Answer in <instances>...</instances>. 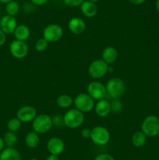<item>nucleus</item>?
I'll use <instances>...</instances> for the list:
<instances>
[{"mask_svg": "<svg viewBox=\"0 0 159 160\" xmlns=\"http://www.w3.org/2000/svg\"><path fill=\"white\" fill-rule=\"evenodd\" d=\"M107 95L112 98H118L124 95L126 84L124 81L118 78H113L108 80L105 85Z\"/></svg>", "mask_w": 159, "mask_h": 160, "instance_id": "f257e3e1", "label": "nucleus"}, {"mask_svg": "<svg viewBox=\"0 0 159 160\" xmlns=\"http://www.w3.org/2000/svg\"><path fill=\"white\" fill-rule=\"evenodd\" d=\"M141 131L149 138L156 137L159 134V117L150 115L143 120L141 124Z\"/></svg>", "mask_w": 159, "mask_h": 160, "instance_id": "f03ea898", "label": "nucleus"}, {"mask_svg": "<svg viewBox=\"0 0 159 160\" xmlns=\"http://www.w3.org/2000/svg\"><path fill=\"white\" fill-rule=\"evenodd\" d=\"M63 118L65 126L71 129H75L83 124L84 121V114L78 109H71L65 112Z\"/></svg>", "mask_w": 159, "mask_h": 160, "instance_id": "7ed1b4c3", "label": "nucleus"}, {"mask_svg": "<svg viewBox=\"0 0 159 160\" xmlns=\"http://www.w3.org/2000/svg\"><path fill=\"white\" fill-rule=\"evenodd\" d=\"M52 126L51 117L47 114L37 115L32 122L33 131L37 134H45L50 131Z\"/></svg>", "mask_w": 159, "mask_h": 160, "instance_id": "20e7f679", "label": "nucleus"}, {"mask_svg": "<svg viewBox=\"0 0 159 160\" xmlns=\"http://www.w3.org/2000/svg\"><path fill=\"white\" fill-rule=\"evenodd\" d=\"M110 133L108 130L104 127L98 126L94 127L91 129V134H90V140L93 143H94L98 146H104L107 145L110 141Z\"/></svg>", "mask_w": 159, "mask_h": 160, "instance_id": "39448f33", "label": "nucleus"}, {"mask_svg": "<svg viewBox=\"0 0 159 160\" xmlns=\"http://www.w3.org/2000/svg\"><path fill=\"white\" fill-rule=\"evenodd\" d=\"M75 109L82 112H90L94 108V100L87 93H80L73 99Z\"/></svg>", "mask_w": 159, "mask_h": 160, "instance_id": "423d86ee", "label": "nucleus"}, {"mask_svg": "<svg viewBox=\"0 0 159 160\" xmlns=\"http://www.w3.org/2000/svg\"><path fill=\"white\" fill-rule=\"evenodd\" d=\"M108 64L102 59L94 60L88 67V73L94 79H100L108 73Z\"/></svg>", "mask_w": 159, "mask_h": 160, "instance_id": "0eeeda50", "label": "nucleus"}, {"mask_svg": "<svg viewBox=\"0 0 159 160\" xmlns=\"http://www.w3.org/2000/svg\"><path fill=\"white\" fill-rule=\"evenodd\" d=\"M63 35V29L57 23H51L45 28L43 38L48 42H55L60 40Z\"/></svg>", "mask_w": 159, "mask_h": 160, "instance_id": "6e6552de", "label": "nucleus"}, {"mask_svg": "<svg viewBox=\"0 0 159 160\" xmlns=\"http://www.w3.org/2000/svg\"><path fill=\"white\" fill-rule=\"evenodd\" d=\"M87 94L94 100H101L107 95L105 86L99 81H92L87 86Z\"/></svg>", "mask_w": 159, "mask_h": 160, "instance_id": "1a4fd4ad", "label": "nucleus"}, {"mask_svg": "<svg viewBox=\"0 0 159 160\" xmlns=\"http://www.w3.org/2000/svg\"><path fill=\"white\" fill-rule=\"evenodd\" d=\"M9 52L14 58L21 59L27 56L28 46L25 42L15 39L9 45Z\"/></svg>", "mask_w": 159, "mask_h": 160, "instance_id": "9d476101", "label": "nucleus"}, {"mask_svg": "<svg viewBox=\"0 0 159 160\" xmlns=\"http://www.w3.org/2000/svg\"><path fill=\"white\" fill-rule=\"evenodd\" d=\"M37 110L31 106H23L18 109L17 112V117L22 123H29L37 117Z\"/></svg>", "mask_w": 159, "mask_h": 160, "instance_id": "9b49d317", "label": "nucleus"}, {"mask_svg": "<svg viewBox=\"0 0 159 160\" xmlns=\"http://www.w3.org/2000/svg\"><path fill=\"white\" fill-rule=\"evenodd\" d=\"M47 149L50 155L58 156L62 154L65 149V144L61 138L58 137H53L47 142Z\"/></svg>", "mask_w": 159, "mask_h": 160, "instance_id": "f8f14e48", "label": "nucleus"}, {"mask_svg": "<svg viewBox=\"0 0 159 160\" xmlns=\"http://www.w3.org/2000/svg\"><path fill=\"white\" fill-rule=\"evenodd\" d=\"M17 25V20L15 17L9 15H5L2 17L1 23H0V29L6 34H13Z\"/></svg>", "mask_w": 159, "mask_h": 160, "instance_id": "ddd939ff", "label": "nucleus"}, {"mask_svg": "<svg viewBox=\"0 0 159 160\" xmlns=\"http://www.w3.org/2000/svg\"><path fill=\"white\" fill-rule=\"evenodd\" d=\"M68 28L73 34H80L86 31V23L84 20L80 17H73L68 23Z\"/></svg>", "mask_w": 159, "mask_h": 160, "instance_id": "4468645a", "label": "nucleus"}, {"mask_svg": "<svg viewBox=\"0 0 159 160\" xmlns=\"http://www.w3.org/2000/svg\"><path fill=\"white\" fill-rule=\"evenodd\" d=\"M95 113L99 117H105L111 112L110 102L107 99L98 100L94 106Z\"/></svg>", "mask_w": 159, "mask_h": 160, "instance_id": "2eb2a0df", "label": "nucleus"}, {"mask_svg": "<svg viewBox=\"0 0 159 160\" xmlns=\"http://www.w3.org/2000/svg\"><path fill=\"white\" fill-rule=\"evenodd\" d=\"M80 7L83 15L88 18H92L98 13V6L94 2H92L84 0Z\"/></svg>", "mask_w": 159, "mask_h": 160, "instance_id": "dca6fc26", "label": "nucleus"}, {"mask_svg": "<svg viewBox=\"0 0 159 160\" xmlns=\"http://www.w3.org/2000/svg\"><path fill=\"white\" fill-rule=\"evenodd\" d=\"M118 51L115 47L108 46L102 52V59L107 64L114 63L118 59Z\"/></svg>", "mask_w": 159, "mask_h": 160, "instance_id": "f3484780", "label": "nucleus"}, {"mask_svg": "<svg viewBox=\"0 0 159 160\" xmlns=\"http://www.w3.org/2000/svg\"><path fill=\"white\" fill-rule=\"evenodd\" d=\"M0 160H22V157L13 147H7L0 152Z\"/></svg>", "mask_w": 159, "mask_h": 160, "instance_id": "a211bd4d", "label": "nucleus"}, {"mask_svg": "<svg viewBox=\"0 0 159 160\" xmlns=\"http://www.w3.org/2000/svg\"><path fill=\"white\" fill-rule=\"evenodd\" d=\"M16 40L25 42L29 38L31 35V31L27 26L24 24H20L17 27L13 32Z\"/></svg>", "mask_w": 159, "mask_h": 160, "instance_id": "6ab92c4d", "label": "nucleus"}, {"mask_svg": "<svg viewBox=\"0 0 159 160\" xmlns=\"http://www.w3.org/2000/svg\"><path fill=\"white\" fill-rule=\"evenodd\" d=\"M40 143V138L37 133L35 131H30L25 137V144L30 148H36Z\"/></svg>", "mask_w": 159, "mask_h": 160, "instance_id": "aec40b11", "label": "nucleus"}, {"mask_svg": "<svg viewBox=\"0 0 159 160\" xmlns=\"http://www.w3.org/2000/svg\"><path fill=\"white\" fill-rule=\"evenodd\" d=\"M147 136L142 132L141 131H136L132 136V145L137 148L143 147L146 144Z\"/></svg>", "mask_w": 159, "mask_h": 160, "instance_id": "412c9836", "label": "nucleus"}, {"mask_svg": "<svg viewBox=\"0 0 159 160\" xmlns=\"http://www.w3.org/2000/svg\"><path fill=\"white\" fill-rule=\"evenodd\" d=\"M73 99L72 98V97L68 95H65V94L59 95L56 99V104L59 108H62V109L70 108L73 105Z\"/></svg>", "mask_w": 159, "mask_h": 160, "instance_id": "4be33fe9", "label": "nucleus"}, {"mask_svg": "<svg viewBox=\"0 0 159 160\" xmlns=\"http://www.w3.org/2000/svg\"><path fill=\"white\" fill-rule=\"evenodd\" d=\"M3 141H4L5 145L7 147H13L17 143L18 138L15 132L8 131L5 134L4 137H3Z\"/></svg>", "mask_w": 159, "mask_h": 160, "instance_id": "5701e85b", "label": "nucleus"}, {"mask_svg": "<svg viewBox=\"0 0 159 160\" xmlns=\"http://www.w3.org/2000/svg\"><path fill=\"white\" fill-rule=\"evenodd\" d=\"M20 11V6L19 3L15 0L9 2V3L6 4V12L7 15L15 17Z\"/></svg>", "mask_w": 159, "mask_h": 160, "instance_id": "b1692460", "label": "nucleus"}, {"mask_svg": "<svg viewBox=\"0 0 159 160\" xmlns=\"http://www.w3.org/2000/svg\"><path fill=\"white\" fill-rule=\"evenodd\" d=\"M21 123L22 122L17 117L10 119L7 123L8 130H9V131H11V132L16 133L21 128Z\"/></svg>", "mask_w": 159, "mask_h": 160, "instance_id": "393cba45", "label": "nucleus"}, {"mask_svg": "<svg viewBox=\"0 0 159 160\" xmlns=\"http://www.w3.org/2000/svg\"><path fill=\"white\" fill-rule=\"evenodd\" d=\"M111 104V112L114 113H118L123 110V103L118 98H112L110 102Z\"/></svg>", "mask_w": 159, "mask_h": 160, "instance_id": "a878e982", "label": "nucleus"}, {"mask_svg": "<svg viewBox=\"0 0 159 160\" xmlns=\"http://www.w3.org/2000/svg\"><path fill=\"white\" fill-rule=\"evenodd\" d=\"M48 43H49V42H48V41H46L44 38H42L38 39V40L36 42L34 47H35V49L37 50V52H44L48 48Z\"/></svg>", "mask_w": 159, "mask_h": 160, "instance_id": "bb28decb", "label": "nucleus"}, {"mask_svg": "<svg viewBox=\"0 0 159 160\" xmlns=\"http://www.w3.org/2000/svg\"><path fill=\"white\" fill-rule=\"evenodd\" d=\"M52 120V124L55 126L56 128H62L65 126V123H64V118L62 116L59 115H55L54 117H51Z\"/></svg>", "mask_w": 159, "mask_h": 160, "instance_id": "cd10ccee", "label": "nucleus"}, {"mask_svg": "<svg viewBox=\"0 0 159 160\" xmlns=\"http://www.w3.org/2000/svg\"><path fill=\"white\" fill-rule=\"evenodd\" d=\"M84 0H63V2L70 7H78L84 2Z\"/></svg>", "mask_w": 159, "mask_h": 160, "instance_id": "c85d7f7f", "label": "nucleus"}, {"mask_svg": "<svg viewBox=\"0 0 159 160\" xmlns=\"http://www.w3.org/2000/svg\"><path fill=\"white\" fill-rule=\"evenodd\" d=\"M94 160H115L113 156L108 153H101L98 155Z\"/></svg>", "mask_w": 159, "mask_h": 160, "instance_id": "c756f323", "label": "nucleus"}, {"mask_svg": "<svg viewBox=\"0 0 159 160\" xmlns=\"http://www.w3.org/2000/svg\"><path fill=\"white\" fill-rule=\"evenodd\" d=\"M90 134H91V129L89 128H84L81 131V135L84 138H90Z\"/></svg>", "mask_w": 159, "mask_h": 160, "instance_id": "7c9ffc66", "label": "nucleus"}, {"mask_svg": "<svg viewBox=\"0 0 159 160\" xmlns=\"http://www.w3.org/2000/svg\"><path fill=\"white\" fill-rule=\"evenodd\" d=\"M31 2L32 3L34 6H43V5L46 4L49 0H30Z\"/></svg>", "mask_w": 159, "mask_h": 160, "instance_id": "2f4dec72", "label": "nucleus"}, {"mask_svg": "<svg viewBox=\"0 0 159 160\" xmlns=\"http://www.w3.org/2000/svg\"><path fill=\"white\" fill-rule=\"evenodd\" d=\"M6 41V34L0 29V46L3 45Z\"/></svg>", "mask_w": 159, "mask_h": 160, "instance_id": "473e14b6", "label": "nucleus"}, {"mask_svg": "<svg viewBox=\"0 0 159 160\" xmlns=\"http://www.w3.org/2000/svg\"><path fill=\"white\" fill-rule=\"evenodd\" d=\"M127 1H129V2L133 5H141L144 3L146 0H127Z\"/></svg>", "mask_w": 159, "mask_h": 160, "instance_id": "72a5a7b5", "label": "nucleus"}, {"mask_svg": "<svg viewBox=\"0 0 159 160\" xmlns=\"http://www.w3.org/2000/svg\"><path fill=\"white\" fill-rule=\"evenodd\" d=\"M46 160H59V158L58 156H55V155H50L47 157Z\"/></svg>", "mask_w": 159, "mask_h": 160, "instance_id": "f704fd0d", "label": "nucleus"}, {"mask_svg": "<svg viewBox=\"0 0 159 160\" xmlns=\"http://www.w3.org/2000/svg\"><path fill=\"white\" fill-rule=\"evenodd\" d=\"M4 146H5V143H4V141H3V138L0 137V152L4 149Z\"/></svg>", "mask_w": 159, "mask_h": 160, "instance_id": "c9c22d12", "label": "nucleus"}, {"mask_svg": "<svg viewBox=\"0 0 159 160\" xmlns=\"http://www.w3.org/2000/svg\"><path fill=\"white\" fill-rule=\"evenodd\" d=\"M155 7H156V9H157V11L159 13V0H157V1H156Z\"/></svg>", "mask_w": 159, "mask_h": 160, "instance_id": "e433bc0d", "label": "nucleus"}, {"mask_svg": "<svg viewBox=\"0 0 159 160\" xmlns=\"http://www.w3.org/2000/svg\"><path fill=\"white\" fill-rule=\"evenodd\" d=\"M11 1H12V0H0V2L3 3V4H7Z\"/></svg>", "mask_w": 159, "mask_h": 160, "instance_id": "4c0bfd02", "label": "nucleus"}, {"mask_svg": "<svg viewBox=\"0 0 159 160\" xmlns=\"http://www.w3.org/2000/svg\"><path fill=\"white\" fill-rule=\"evenodd\" d=\"M87 1H89V2H97L100 1V0H87Z\"/></svg>", "mask_w": 159, "mask_h": 160, "instance_id": "58836bf2", "label": "nucleus"}, {"mask_svg": "<svg viewBox=\"0 0 159 160\" xmlns=\"http://www.w3.org/2000/svg\"><path fill=\"white\" fill-rule=\"evenodd\" d=\"M30 160H37V159H31Z\"/></svg>", "mask_w": 159, "mask_h": 160, "instance_id": "ea45409f", "label": "nucleus"}, {"mask_svg": "<svg viewBox=\"0 0 159 160\" xmlns=\"http://www.w3.org/2000/svg\"><path fill=\"white\" fill-rule=\"evenodd\" d=\"M1 19H2V17H0V23H1Z\"/></svg>", "mask_w": 159, "mask_h": 160, "instance_id": "a19ab883", "label": "nucleus"}]
</instances>
